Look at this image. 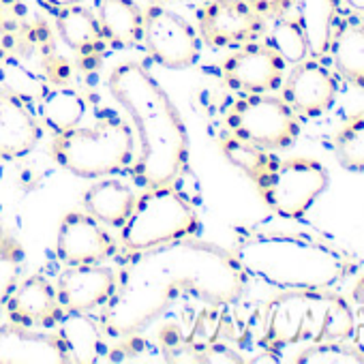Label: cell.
<instances>
[{
	"instance_id": "484cf974",
	"label": "cell",
	"mask_w": 364,
	"mask_h": 364,
	"mask_svg": "<svg viewBox=\"0 0 364 364\" xmlns=\"http://www.w3.org/2000/svg\"><path fill=\"white\" fill-rule=\"evenodd\" d=\"M0 88L22 99L24 103H39L50 90L41 75H37L33 69H28L14 56L0 58Z\"/></svg>"
},
{
	"instance_id": "9a60e30c",
	"label": "cell",
	"mask_w": 364,
	"mask_h": 364,
	"mask_svg": "<svg viewBox=\"0 0 364 364\" xmlns=\"http://www.w3.org/2000/svg\"><path fill=\"white\" fill-rule=\"evenodd\" d=\"M0 364H71L58 332L0 323Z\"/></svg>"
},
{
	"instance_id": "52a82bcc",
	"label": "cell",
	"mask_w": 364,
	"mask_h": 364,
	"mask_svg": "<svg viewBox=\"0 0 364 364\" xmlns=\"http://www.w3.org/2000/svg\"><path fill=\"white\" fill-rule=\"evenodd\" d=\"M230 133L264 150H283L296 144L300 120L294 109L272 95H245L228 112Z\"/></svg>"
},
{
	"instance_id": "277c9868",
	"label": "cell",
	"mask_w": 364,
	"mask_h": 364,
	"mask_svg": "<svg viewBox=\"0 0 364 364\" xmlns=\"http://www.w3.org/2000/svg\"><path fill=\"white\" fill-rule=\"evenodd\" d=\"M353 309L332 289L281 291L264 313V343L272 353L328 341H351Z\"/></svg>"
},
{
	"instance_id": "83f0119b",
	"label": "cell",
	"mask_w": 364,
	"mask_h": 364,
	"mask_svg": "<svg viewBox=\"0 0 364 364\" xmlns=\"http://www.w3.org/2000/svg\"><path fill=\"white\" fill-rule=\"evenodd\" d=\"M24 264H26L24 247L18 242L16 236L5 232V236L0 238V317H3L7 309L14 289L22 281Z\"/></svg>"
},
{
	"instance_id": "d6986e66",
	"label": "cell",
	"mask_w": 364,
	"mask_h": 364,
	"mask_svg": "<svg viewBox=\"0 0 364 364\" xmlns=\"http://www.w3.org/2000/svg\"><path fill=\"white\" fill-rule=\"evenodd\" d=\"M137 202V193L118 178H101L84 191V210L105 228L120 230L131 217Z\"/></svg>"
},
{
	"instance_id": "ffe728a7",
	"label": "cell",
	"mask_w": 364,
	"mask_h": 364,
	"mask_svg": "<svg viewBox=\"0 0 364 364\" xmlns=\"http://www.w3.org/2000/svg\"><path fill=\"white\" fill-rule=\"evenodd\" d=\"M56 332L60 334L71 362L80 364H95L103 362L109 353L105 330L101 323L86 313L65 311L60 323L56 326Z\"/></svg>"
},
{
	"instance_id": "5b68a950",
	"label": "cell",
	"mask_w": 364,
	"mask_h": 364,
	"mask_svg": "<svg viewBox=\"0 0 364 364\" xmlns=\"http://www.w3.org/2000/svg\"><path fill=\"white\" fill-rule=\"evenodd\" d=\"M56 163L80 178H105L133 163L135 131L120 118H103L92 127H75L52 139Z\"/></svg>"
},
{
	"instance_id": "d6a6232c",
	"label": "cell",
	"mask_w": 364,
	"mask_h": 364,
	"mask_svg": "<svg viewBox=\"0 0 364 364\" xmlns=\"http://www.w3.org/2000/svg\"><path fill=\"white\" fill-rule=\"evenodd\" d=\"M43 7H48L50 11H58L63 7H71V5H84L86 0H39Z\"/></svg>"
},
{
	"instance_id": "2e32d148",
	"label": "cell",
	"mask_w": 364,
	"mask_h": 364,
	"mask_svg": "<svg viewBox=\"0 0 364 364\" xmlns=\"http://www.w3.org/2000/svg\"><path fill=\"white\" fill-rule=\"evenodd\" d=\"M5 315L9 321L26 328H41V330H54L65 309L58 300L56 287L50 279L43 274H31L18 283L14 289Z\"/></svg>"
},
{
	"instance_id": "9c48e42d",
	"label": "cell",
	"mask_w": 364,
	"mask_h": 364,
	"mask_svg": "<svg viewBox=\"0 0 364 364\" xmlns=\"http://www.w3.org/2000/svg\"><path fill=\"white\" fill-rule=\"evenodd\" d=\"M141 43L150 58L165 69H189L200 58V37L196 28L182 16L161 5L144 9Z\"/></svg>"
},
{
	"instance_id": "f546056e",
	"label": "cell",
	"mask_w": 364,
	"mask_h": 364,
	"mask_svg": "<svg viewBox=\"0 0 364 364\" xmlns=\"http://www.w3.org/2000/svg\"><path fill=\"white\" fill-rule=\"evenodd\" d=\"M334 154L341 167L364 171V112L351 118L334 139Z\"/></svg>"
},
{
	"instance_id": "4316f807",
	"label": "cell",
	"mask_w": 364,
	"mask_h": 364,
	"mask_svg": "<svg viewBox=\"0 0 364 364\" xmlns=\"http://www.w3.org/2000/svg\"><path fill=\"white\" fill-rule=\"evenodd\" d=\"M266 43L285 60V65L294 67L304 58H309V46L296 18H287V16L272 18V24L266 35Z\"/></svg>"
},
{
	"instance_id": "8fae6325",
	"label": "cell",
	"mask_w": 364,
	"mask_h": 364,
	"mask_svg": "<svg viewBox=\"0 0 364 364\" xmlns=\"http://www.w3.org/2000/svg\"><path fill=\"white\" fill-rule=\"evenodd\" d=\"M285 60L268 43L240 46L223 60V80L230 88L242 95H272L283 86Z\"/></svg>"
},
{
	"instance_id": "e0dca14e",
	"label": "cell",
	"mask_w": 364,
	"mask_h": 364,
	"mask_svg": "<svg viewBox=\"0 0 364 364\" xmlns=\"http://www.w3.org/2000/svg\"><path fill=\"white\" fill-rule=\"evenodd\" d=\"M43 137V124L28 103L0 88V159L11 161L31 154Z\"/></svg>"
},
{
	"instance_id": "603a6c76",
	"label": "cell",
	"mask_w": 364,
	"mask_h": 364,
	"mask_svg": "<svg viewBox=\"0 0 364 364\" xmlns=\"http://www.w3.org/2000/svg\"><path fill=\"white\" fill-rule=\"evenodd\" d=\"M296 11V20L309 46V56L323 58L341 16V0H298Z\"/></svg>"
},
{
	"instance_id": "44dd1931",
	"label": "cell",
	"mask_w": 364,
	"mask_h": 364,
	"mask_svg": "<svg viewBox=\"0 0 364 364\" xmlns=\"http://www.w3.org/2000/svg\"><path fill=\"white\" fill-rule=\"evenodd\" d=\"M97 20L107 46L127 50L141 43L144 9L135 0H99Z\"/></svg>"
},
{
	"instance_id": "7a4b0ae2",
	"label": "cell",
	"mask_w": 364,
	"mask_h": 364,
	"mask_svg": "<svg viewBox=\"0 0 364 364\" xmlns=\"http://www.w3.org/2000/svg\"><path fill=\"white\" fill-rule=\"evenodd\" d=\"M112 99L129 114L139 137L133 180L141 189L176 185L189 163V137L182 116L163 86L139 63L127 60L107 75Z\"/></svg>"
},
{
	"instance_id": "8992f818",
	"label": "cell",
	"mask_w": 364,
	"mask_h": 364,
	"mask_svg": "<svg viewBox=\"0 0 364 364\" xmlns=\"http://www.w3.org/2000/svg\"><path fill=\"white\" fill-rule=\"evenodd\" d=\"M200 217L191 202L173 185L144 189L135 208L120 228V245L129 253L148 251L169 242L196 238Z\"/></svg>"
},
{
	"instance_id": "ac0fdd59",
	"label": "cell",
	"mask_w": 364,
	"mask_h": 364,
	"mask_svg": "<svg viewBox=\"0 0 364 364\" xmlns=\"http://www.w3.org/2000/svg\"><path fill=\"white\" fill-rule=\"evenodd\" d=\"M328 54L336 73L347 84L364 90V16H338Z\"/></svg>"
},
{
	"instance_id": "1f68e13d",
	"label": "cell",
	"mask_w": 364,
	"mask_h": 364,
	"mask_svg": "<svg viewBox=\"0 0 364 364\" xmlns=\"http://www.w3.org/2000/svg\"><path fill=\"white\" fill-rule=\"evenodd\" d=\"M247 3L264 20H272V18H279V16H287V11H291L296 7L298 0H247Z\"/></svg>"
},
{
	"instance_id": "ba28073f",
	"label": "cell",
	"mask_w": 364,
	"mask_h": 364,
	"mask_svg": "<svg viewBox=\"0 0 364 364\" xmlns=\"http://www.w3.org/2000/svg\"><path fill=\"white\" fill-rule=\"evenodd\" d=\"M330 185L328 169L315 159L279 161L257 187L266 206L281 219H302Z\"/></svg>"
},
{
	"instance_id": "3957f363",
	"label": "cell",
	"mask_w": 364,
	"mask_h": 364,
	"mask_svg": "<svg viewBox=\"0 0 364 364\" xmlns=\"http://www.w3.org/2000/svg\"><path fill=\"white\" fill-rule=\"evenodd\" d=\"M234 257L247 277L279 289H334L355 268L347 253L291 234H251L242 238Z\"/></svg>"
},
{
	"instance_id": "f1b7e54d",
	"label": "cell",
	"mask_w": 364,
	"mask_h": 364,
	"mask_svg": "<svg viewBox=\"0 0 364 364\" xmlns=\"http://www.w3.org/2000/svg\"><path fill=\"white\" fill-rule=\"evenodd\" d=\"M296 364H364V351L349 341H328L309 345L291 358Z\"/></svg>"
},
{
	"instance_id": "5bb4252c",
	"label": "cell",
	"mask_w": 364,
	"mask_h": 364,
	"mask_svg": "<svg viewBox=\"0 0 364 364\" xmlns=\"http://www.w3.org/2000/svg\"><path fill=\"white\" fill-rule=\"evenodd\" d=\"M54 287L65 311L92 313L103 309L116 294L118 272L103 264L67 266Z\"/></svg>"
},
{
	"instance_id": "cb8c5ba5",
	"label": "cell",
	"mask_w": 364,
	"mask_h": 364,
	"mask_svg": "<svg viewBox=\"0 0 364 364\" xmlns=\"http://www.w3.org/2000/svg\"><path fill=\"white\" fill-rule=\"evenodd\" d=\"M37 116L39 120L54 133H65L75 127H80L84 114H86V101L80 92L71 88H52L43 95V99L37 103Z\"/></svg>"
},
{
	"instance_id": "4dcf8cb0",
	"label": "cell",
	"mask_w": 364,
	"mask_h": 364,
	"mask_svg": "<svg viewBox=\"0 0 364 364\" xmlns=\"http://www.w3.org/2000/svg\"><path fill=\"white\" fill-rule=\"evenodd\" d=\"M193 362H210V364H240L247 362L238 351L225 347V345H208L204 349H196L193 351Z\"/></svg>"
},
{
	"instance_id": "6da1fadb",
	"label": "cell",
	"mask_w": 364,
	"mask_h": 364,
	"mask_svg": "<svg viewBox=\"0 0 364 364\" xmlns=\"http://www.w3.org/2000/svg\"><path fill=\"white\" fill-rule=\"evenodd\" d=\"M247 274L234 253L196 238L131 253L118 287L99 317L105 334L129 338L152 326L180 300L206 304L238 302Z\"/></svg>"
},
{
	"instance_id": "e575fe53",
	"label": "cell",
	"mask_w": 364,
	"mask_h": 364,
	"mask_svg": "<svg viewBox=\"0 0 364 364\" xmlns=\"http://www.w3.org/2000/svg\"><path fill=\"white\" fill-rule=\"evenodd\" d=\"M5 236V230H3V225H0V238H3Z\"/></svg>"
},
{
	"instance_id": "7c38bea8",
	"label": "cell",
	"mask_w": 364,
	"mask_h": 364,
	"mask_svg": "<svg viewBox=\"0 0 364 364\" xmlns=\"http://www.w3.org/2000/svg\"><path fill=\"white\" fill-rule=\"evenodd\" d=\"M281 88V99L294 109L298 118H319L334 105L338 95V80L319 58L309 56L291 67Z\"/></svg>"
},
{
	"instance_id": "4fadbf2b",
	"label": "cell",
	"mask_w": 364,
	"mask_h": 364,
	"mask_svg": "<svg viewBox=\"0 0 364 364\" xmlns=\"http://www.w3.org/2000/svg\"><path fill=\"white\" fill-rule=\"evenodd\" d=\"M116 253L112 234L86 210H71L63 217L56 236V255L65 266L103 264Z\"/></svg>"
},
{
	"instance_id": "836d02e7",
	"label": "cell",
	"mask_w": 364,
	"mask_h": 364,
	"mask_svg": "<svg viewBox=\"0 0 364 364\" xmlns=\"http://www.w3.org/2000/svg\"><path fill=\"white\" fill-rule=\"evenodd\" d=\"M347 5V9L351 14H358V16H364V0H343Z\"/></svg>"
},
{
	"instance_id": "d4e9b609",
	"label": "cell",
	"mask_w": 364,
	"mask_h": 364,
	"mask_svg": "<svg viewBox=\"0 0 364 364\" xmlns=\"http://www.w3.org/2000/svg\"><path fill=\"white\" fill-rule=\"evenodd\" d=\"M221 150L228 156V161L232 165H236L245 176H249L257 187L264 182V178L274 169V165L279 163V159H274L270 154V150H264V148H257L249 141H242V139L234 137L232 133L228 137H223Z\"/></svg>"
},
{
	"instance_id": "30bf717a",
	"label": "cell",
	"mask_w": 364,
	"mask_h": 364,
	"mask_svg": "<svg viewBox=\"0 0 364 364\" xmlns=\"http://www.w3.org/2000/svg\"><path fill=\"white\" fill-rule=\"evenodd\" d=\"M198 28L204 43L225 50L259 41L266 33V20L247 0H208L198 11Z\"/></svg>"
},
{
	"instance_id": "7402d4cb",
	"label": "cell",
	"mask_w": 364,
	"mask_h": 364,
	"mask_svg": "<svg viewBox=\"0 0 364 364\" xmlns=\"http://www.w3.org/2000/svg\"><path fill=\"white\" fill-rule=\"evenodd\" d=\"M56 35L82 58H92L105 48L97 14L84 5H71L56 11Z\"/></svg>"
}]
</instances>
